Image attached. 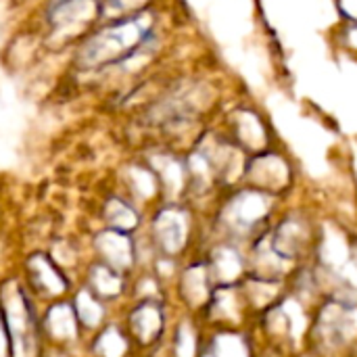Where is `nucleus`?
I'll list each match as a JSON object with an SVG mask.
<instances>
[{"label": "nucleus", "mask_w": 357, "mask_h": 357, "mask_svg": "<svg viewBox=\"0 0 357 357\" xmlns=\"http://www.w3.org/2000/svg\"><path fill=\"white\" fill-rule=\"evenodd\" d=\"M96 245H98V251L102 253L107 266H111L115 270H126L132 266L134 249H132V243L128 241V236L123 232H119V230L105 232L98 236Z\"/></svg>", "instance_id": "nucleus-9"}, {"label": "nucleus", "mask_w": 357, "mask_h": 357, "mask_svg": "<svg viewBox=\"0 0 357 357\" xmlns=\"http://www.w3.org/2000/svg\"><path fill=\"white\" fill-rule=\"evenodd\" d=\"M186 236H188V215L182 209L169 207L157 215L155 238L163 253L167 255L180 253L186 245Z\"/></svg>", "instance_id": "nucleus-6"}, {"label": "nucleus", "mask_w": 357, "mask_h": 357, "mask_svg": "<svg viewBox=\"0 0 357 357\" xmlns=\"http://www.w3.org/2000/svg\"><path fill=\"white\" fill-rule=\"evenodd\" d=\"M213 291H215V284L209 276L207 264H195L184 272L182 295L188 301V305H195V307L209 305Z\"/></svg>", "instance_id": "nucleus-7"}, {"label": "nucleus", "mask_w": 357, "mask_h": 357, "mask_svg": "<svg viewBox=\"0 0 357 357\" xmlns=\"http://www.w3.org/2000/svg\"><path fill=\"white\" fill-rule=\"evenodd\" d=\"M130 328H132L134 337L142 345L153 343L163 331V312H161V307L157 303H153V301H144L130 316Z\"/></svg>", "instance_id": "nucleus-8"}, {"label": "nucleus", "mask_w": 357, "mask_h": 357, "mask_svg": "<svg viewBox=\"0 0 357 357\" xmlns=\"http://www.w3.org/2000/svg\"><path fill=\"white\" fill-rule=\"evenodd\" d=\"M209 276L218 287H236L247 278V261L234 243H224L215 247L205 261Z\"/></svg>", "instance_id": "nucleus-4"}, {"label": "nucleus", "mask_w": 357, "mask_h": 357, "mask_svg": "<svg viewBox=\"0 0 357 357\" xmlns=\"http://www.w3.org/2000/svg\"><path fill=\"white\" fill-rule=\"evenodd\" d=\"M96 343H98L96 351L102 357H121L126 354V341L119 335V331H115V328L105 331L102 337Z\"/></svg>", "instance_id": "nucleus-15"}, {"label": "nucleus", "mask_w": 357, "mask_h": 357, "mask_svg": "<svg viewBox=\"0 0 357 357\" xmlns=\"http://www.w3.org/2000/svg\"><path fill=\"white\" fill-rule=\"evenodd\" d=\"M316 343L324 349H341L357 339V307L349 301L333 299L322 307L314 324Z\"/></svg>", "instance_id": "nucleus-3"}, {"label": "nucleus", "mask_w": 357, "mask_h": 357, "mask_svg": "<svg viewBox=\"0 0 357 357\" xmlns=\"http://www.w3.org/2000/svg\"><path fill=\"white\" fill-rule=\"evenodd\" d=\"M107 218L111 222V226L119 232H128V230H134L136 224H138V218L136 213L121 201H111L109 207H107Z\"/></svg>", "instance_id": "nucleus-14"}, {"label": "nucleus", "mask_w": 357, "mask_h": 357, "mask_svg": "<svg viewBox=\"0 0 357 357\" xmlns=\"http://www.w3.org/2000/svg\"><path fill=\"white\" fill-rule=\"evenodd\" d=\"M77 314H79V320L86 324V326H94L98 324L100 320V305L88 295V293H82L77 297Z\"/></svg>", "instance_id": "nucleus-16"}, {"label": "nucleus", "mask_w": 357, "mask_h": 357, "mask_svg": "<svg viewBox=\"0 0 357 357\" xmlns=\"http://www.w3.org/2000/svg\"><path fill=\"white\" fill-rule=\"evenodd\" d=\"M270 245L284 261H297L312 245L307 222L299 218H287L270 234Z\"/></svg>", "instance_id": "nucleus-5"}, {"label": "nucleus", "mask_w": 357, "mask_h": 357, "mask_svg": "<svg viewBox=\"0 0 357 357\" xmlns=\"http://www.w3.org/2000/svg\"><path fill=\"white\" fill-rule=\"evenodd\" d=\"M203 357H249V347L241 335L224 333L207 347Z\"/></svg>", "instance_id": "nucleus-11"}, {"label": "nucleus", "mask_w": 357, "mask_h": 357, "mask_svg": "<svg viewBox=\"0 0 357 357\" xmlns=\"http://www.w3.org/2000/svg\"><path fill=\"white\" fill-rule=\"evenodd\" d=\"M46 326L48 331L56 337V339H69L75 335V320L69 307L65 305H56L50 310V314L46 316Z\"/></svg>", "instance_id": "nucleus-13"}, {"label": "nucleus", "mask_w": 357, "mask_h": 357, "mask_svg": "<svg viewBox=\"0 0 357 357\" xmlns=\"http://www.w3.org/2000/svg\"><path fill=\"white\" fill-rule=\"evenodd\" d=\"M29 278L44 295H59L67 289V280L63 274L52 266V261L44 255H36L29 261Z\"/></svg>", "instance_id": "nucleus-10"}, {"label": "nucleus", "mask_w": 357, "mask_h": 357, "mask_svg": "<svg viewBox=\"0 0 357 357\" xmlns=\"http://www.w3.org/2000/svg\"><path fill=\"white\" fill-rule=\"evenodd\" d=\"M197 351V339L186 324L178 331V341H176V357H195Z\"/></svg>", "instance_id": "nucleus-17"}, {"label": "nucleus", "mask_w": 357, "mask_h": 357, "mask_svg": "<svg viewBox=\"0 0 357 357\" xmlns=\"http://www.w3.org/2000/svg\"><path fill=\"white\" fill-rule=\"evenodd\" d=\"M13 351V343H10V335L6 328L4 318L0 316V357H8V354Z\"/></svg>", "instance_id": "nucleus-18"}, {"label": "nucleus", "mask_w": 357, "mask_h": 357, "mask_svg": "<svg viewBox=\"0 0 357 357\" xmlns=\"http://www.w3.org/2000/svg\"><path fill=\"white\" fill-rule=\"evenodd\" d=\"M270 199L268 192L261 190H245L238 192L222 211V224L228 236L247 238L257 232V228L268 220Z\"/></svg>", "instance_id": "nucleus-2"}, {"label": "nucleus", "mask_w": 357, "mask_h": 357, "mask_svg": "<svg viewBox=\"0 0 357 357\" xmlns=\"http://www.w3.org/2000/svg\"><path fill=\"white\" fill-rule=\"evenodd\" d=\"M144 36H146V29L140 21H126L119 25L107 27L86 44L82 61L84 65H90V67L113 63L115 59H121L128 50H132L136 44H140Z\"/></svg>", "instance_id": "nucleus-1"}, {"label": "nucleus", "mask_w": 357, "mask_h": 357, "mask_svg": "<svg viewBox=\"0 0 357 357\" xmlns=\"http://www.w3.org/2000/svg\"><path fill=\"white\" fill-rule=\"evenodd\" d=\"M90 282L94 287V291L102 297H115L119 295L123 282H121V276L117 274L115 268L102 264V266H96L92 270V276H90Z\"/></svg>", "instance_id": "nucleus-12"}]
</instances>
